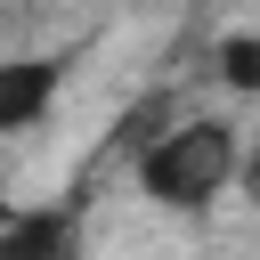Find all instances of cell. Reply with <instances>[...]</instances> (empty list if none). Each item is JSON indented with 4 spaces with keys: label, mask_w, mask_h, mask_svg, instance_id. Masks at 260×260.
Instances as JSON below:
<instances>
[{
    "label": "cell",
    "mask_w": 260,
    "mask_h": 260,
    "mask_svg": "<svg viewBox=\"0 0 260 260\" xmlns=\"http://www.w3.org/2000/svg\"><path fill=\"white\" fill-rule=\"evenodd\" d=\"M244 171V146H236V122L219 114H187L154 138H138V195L162 203V211H211Z\"/></svg>",
    "instance_id": "6da1fadb"
},
{
    "label": "cell",
    "mask_w": 260,
    "mask_h": 260,
    "mask_svg": "<svg viewBox=\"0 0 260 260\" xmlns=\"http://www.w3.org/2000/svg\"><path fill=\"white\" fill-rule=\"evenodd\" d=\"M211 65H219V81H228L236 98H260V32H228V41L211 49Z\"/></svg>",
    "instance_id": "277c9868"
},
{
    "label": "cell",
    "mask_w": 260,
    "mask_h": 260,
    "mask_svg": "<svg viewBox=\"0 0 260 260\" xmlns=\"http://www.w3.org/2000/svg\"><path fill=\"white\" fill-rule=\"evenodd\" d=\"M57 98H65V65L57 57H0V138L32 130Z\"/></svg>",
    "instance_id": "7a4b0ae2"
},
{
    "label": "cell",
    "mask_w": 260,
    "mask_h": 260,
    "mask_svg": "<svg viewBox=\"0 0 260 260\" xmlns=\"http://www.w3.org/2000/svg\"><path fill=\"white\" fill-rule=\"evenodd\" d=\"M73 252H81V211H65V203L0 219V260H73Z\"/></svg>",
    "instance_id": "3957f363"
}]
</instances>
